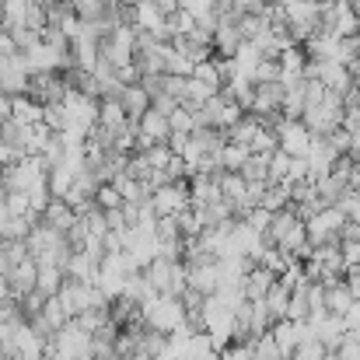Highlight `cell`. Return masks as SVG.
<instances>
[{
    "instance_id": "f6af8a7d",
    "label": "cell",
    "mask_w": 360,
    "mask_h": 360,
    "mask_svg": "<svg viewBox=\"0 0 360 360\" xmlns=\"http://www.w3.org/2000/svg\"><path fill=\"white\" fill-rule=\"evenodd\" d=\"M116 4H120V7H129V11H133V7H140L143 0H116Z\"/></svg>"
},
{
    "instance_id": "9c48e42d",
    "label": "cell",
    "mask_w": 360,
    "mask_h": 360,
    "mask_svg": "<svg viewBox=\"0 0 360 360\" xmlns=\"http://www.w3.org/2000/svg\"><path fill=\"white\" fill-rule=\"evenodd\" d=\"M28 84H32V67H28L25 53L0 56V91L18 98V95H28Z\"/></svg>"
},
{
    "instance_id": "2e32d148",
    "label": "cell",
    "mask_w": 360,
    "mask_h": 360,
    "mask_svg": "<svg viewBox=\"0 0 360 360\" xmlns=\"http://www.w3.org/2000/svg\"><path fill=\"white\" fill-rule=\"evenodd\" d=\"M102 273V262L88 252H74L67 259V280H77V283H95Z\"/></svg>"
},
{
    "instance_id": "3957f363",
    "label": "cell",
    "mask_w": 360,
    "mask_h": 360,
    "mask_svg": "<svg viewBox=\"0 0 360 360\" xmlns=\"http://www.w3.org/2000/svg\"><path fill=\"white\" fill-rule=\"evenodd\" d=\"M343 116H347V102H343V95L340 91H329L319 105H311L301 122L311 129V136H333L340 126H343Z\"/></svg>"
},
{
    "instance_id": "30bf717a",
    "label": "cell",
    "mask_w": 360,
    "mask_h": 360,
    "mask_svg": "<svg viewBox=\"0 0 360 360\" xmlns=\"http://www.w3.org/2000/svg\"><path fill=\"white\" fill-rule=\"evenodd\" d=\"M273 133H276V140H280V150H287L290 158H308V154H311L315 136H311V129L301 120H287V116H283V120L273 126Z\"/></svg>"
},
{
    "instance_id": "b9f144b4",
    "label": "cell",
    "mask_w": 360,
    "mask_h": 360,
    "mask_svg": "<svg viewBox=\"0 0 360 360\" xmlns=\"http://www.w3.org/2000/svg\"><path fill=\"white\" fill-rule=\"evenodd\" d=\"M7 301H14V290H11V280L0 276V304H7Z\"/></svg>"
},
{
    "instance_id": "e575fe53",
    "label": "cell",
    "mask_w": 360,
    "mask_h": 360,
    "mask_svg": "<svg viewBox=\"0 0 360 360\" xmlns=\"http://www.w3.org/2000/svg\"><path fill=\"white\" fill-rule=\"evenodd\" d=\"M193 77H196V81H203L207 88H214V91H221V74H217V67H214V60H207V63H200V67H193Z\"/></svg>"
},
{
    "instance_id": "d6a6232c",
    "label": "cell",
    "mask_w": 360,
    "mask_h": 360,
    "mask_svg": "<svg viewBox=\"0 0 360 360\" xmlns=\"http://www.w3.org/2000/svg\"><path fill=\"white\" fill-rule=\"evenodd\" d=\"M329 354H333V350H329L319 336H311V340H304V343L297 347V354H294V357L297 360H326Z\"/></svg>"
},
{
    "instance_id": "4fadbf2b",
    "label": "cell",
    "mask_w": 360,
    "mask_h": 360,
    "mask_svg": "<svg viewBox=\"0 0 360 360\" xmlns=\"http://www.w3.org/2000/svg\"><path fill=\"white\" fill-rule=\"evenodd\" d=\"M77 210L70 207V203H63V200H49V207L42 210V224L46 228H53V231H60V235H67L74 224H77Z\"/></svg>"
},
{
    "instance_id": "ab89813d",
    "label": "cell",
    "mask_w": 360,
    "mask_h": 360,
    "mask_svg": "<svg viewBox=\"0 0 360 360\" xmlns=\"http://www.w3.org/2000/svg\"><path fill=\"white\" fill-rule=\"evenodd\" d=\"M150 109H158L161 116H172V112L179 109V98H172V95H161V98H154V102H150Z\"/></svg>"
},
{
    "instance_id": "74e56055",
    "label": "cell",
    "mask_w": 360,
    "mask_h": 360,
    "mask_svg": "<svg viewBox=\"0 0 360 360\" xmlns=\"http://www.w3.org/2000/svg\"><path fill=\"white\" fill-rule=\"evenodd\" d=\"M336 360H360V340L354 336H343V343H340V350H333Z\"/></svg>"
},
{
    "instance_id": "bcb514c9",
    "label": "cell",
    "mask_w": 360,
    "mask_h": 360,
    "mask_svg": "<svg viewBox=\"0 0 360 360\" xmlns=\"http://www.w3.org/2000/svg\"><path fill=\"white\" fill-rule=\"evenodd\" d=\"M7 196V186H4V172H0V200Z\"/></svg>"
},
{
    "instance_id": "8d00e7d4",
    "label": "cell",
    "mask_w": 360,
    "mask_h": 360,
    "mask_svg": "<svg viewBox=\"0 0 360 360\" xmlns=\"http://www.w3.org/2000/svg\"><path fill=\"white\" fill-rule=\"evenodd\" d=\"M336 207L343 210V217H347L350 224H360V193H354V189H350V193H347Z\"/></svg>"
},
{
    "instance_id": "8fae6325",
    "label": "cell",
    "mask_w": 360,
    "mask_h": 360,
    "mask_svg": "<svg viewBox=\"0 0 360 360\" xmlns=\"http://www.w3.org/2000/svg\"><path fill=\"white\" fill-rule=\"evenodd\" d=\"M241 14H224L217 32H214V56H224V60H238L241 46L248 42L245 32H241Z\"/></svg>"
},
{
    "instance_id": "d590c367",
    "label": "cell",
    "mask_w": 360,
    "mask_h": 360,
    "mask_svg": "<svg viewBox=\"0 0 360 360\" xmlns=\"http://www.w3.org/2000/svg\"><path fill=\"white\" fill-rule=\"evenodd\" d=\"M95 203H98L102 210H120V207H126L116 186H102V189H98V196H95Z\"/></svg>"
},
{
    "instance_id": "5b68a950",
    "label": "cell",
    "mask_w": 360,
    "mask_h": 360,
    "mask_svg": "<svg viewBox=\"0 0 360 360\" xmlns=\"http://www.w3.org/2000/svg\"><path fill=\"white\" fill-rule=\"evenodd\" d=\"M133 56H136V28L133 25H122L116 32H109L98 46V63H109L112 70L129 67Z\"/></svg>"
},
{
    "instance_id": "7c38bea8",
    "label": "cell",
    "mask_w": 360,
    "mask_h": 360,
    "mask_svg": "<svg viewBox=\"0 0 360 360\" xmlns=\"http://www.w3.org/2000/svg\"><path fill=\"white\" fill-rule=\"evenodd\" d=\"M172 46H175V53H182L193 67H200V63L214 60V35H203L200 28H193V32L179 35Z\"/></svg>"
},
{
    "instance_id": "603a6c76",
    "label": "cell",
    "mask_w": 360,
    "mask_h": 360,
    "mask_svg": "<svg viewBox=\"0 0 360 360\" xmlns=\"http://www.w3.org/2000/svg\"><path fill=\"white\" fill-rule=\"evenodd\" d=\"M122 109H126L129 120H140L143 112H150V95H147L140 84H126V91H122Z\"/></svg>"
},
{
    "instance_id": "4316f807",
    "label": "cell",
    "mask_w": 360,
    "mask_h": 360,
    "mask_svg": "<svg viewBox=\"0 0 360 360\" xmlns=\"http://www.w3.org/2000/svg\"><path fill=\"white\" fill-rule=\"evenodd\" d=\"M14 120L21 126H35V122H42V105L32 95H18L14 98Z\"/></svg>"
},
{
    "instance_id": "83f0119b",
    "label": "cell",
    "mask_w": 360,
    "mask_h": 360,
    "mask_svg": "<svg viewBox=\"0 0 360 360\" xmlns=\"http://www.w3.org/2000/svg\"><path fill=\"white\" fill-rule=\"evenodd\" d=\"M248 158H252L248 147H241V143H224V147H221V172H241Z\"/></svg>"
},
{
    "instance_id": "ffe728a7",
    "label": "cell",
    "mask_w": 360,
    "mask_h": 360,
    "mask_svg": "<svg viewBox=\"0 0 360 360\" xmlns=\"http://www.w3.org/2000/svg\"><path fill=\"white\" fill-rule=\"evenodd\" d=\"M67 287V269L63 266H39V283H35V290L39 294H46V297H56L60 290Z\"/></svg>"
},
{
    "instance_id": "c3c4849f",
    "label": "cell",
    "mask_w": 360,
    "mask_h": 360,
    "mask_svg": "<svg viewBox=\"0 0 360 360\" xmlns=\"http://www.w3.org/2000/svg\"><path fill=\"white\" fill-rule=\"evenodd\" d=\"M0 18H4V0H0Z\"/></svg>"
},
{
    "instance_id": "6da1fadb",
    "label": "cell",
    "mask_w": 360,
    "mask_h": 360,
    "mask_svg": "<svg viewBox=\"0 0 360 360\" xmlns=\"http://www.w3.org/2000/svg\"><path fill=\"white\" fill-rule=\"evenodd\" d=\"M143 326L161 333V336H175L189 326V315H186V304L182 297H154L150 304H143Z\"/></svg>"
},
{
    "instance_id": "836d02e7",
    "label": "cell",
    "mask_w": 360,
    "mask_h": 360,
    "mask_svg": "<svg viewBox=\"0 0 360 360\" xmlns=\"http://www.w3.org/2000/svg\"><path fill=\"white\" fill-rule=\"evenodd\" d=\"M168 122H172V133H186V136H189V133L196 129V116H193L189 109H182V105L168 116Z\"/></svg>"
},
{
    "instance_id": "f35d334b",
    "label": "cell",
    "mask_w": 360,
    "mask_h": 360,
    "mask_svg": "<svg viewBox=\"0 0 360 360\" xmlns=\"http://www.w3.org/2000/svg\"><path fill=\"white\" fill-rule=\"evenodd\" d=\"M21 158H25V154H18L11 143H4V140H0V172H7V168H11V165H18Z\"/></svg>"
},
{
    "instance_id": "ac0fdd59",
    "label": "cell",
    "mask_w": 360,
    "mask_h": 360,
    "mask_svg": "<svg viewBox=\"0 0 360 360\" xmlns=\"http://www.w3.org/2000/svg\"><path fill=\"white\" fill-rule=\"evenodd\" d=\"M290 297H294V287H290L287 280H276V283H273V290L266 294V308H269L273 322H283V319H287Z\"/></svg>"
},
{
    "instance_id": "52a82bcc",
    "label": "cell",
    "mask_w": 360,
    "mask_h": 360,
    "mask_svg": "<svg viewBox=\"0 0 360 360\" xmlns=\"http://www.w3.org/2000/svg\"><path fill=\"white\" fill-rule=\"evenodd\" d=\"M343 228L347 217L340 207H326L322 214H315L308 221V245L311 248H326V245H343Z\"/></svg>"
},
{
    "instance_id": "ba28073f",
    "label": "cell",
    "mask_w": 360,
    "mask_h": 360,
    "mask_svg": "<svg viewBox=\"0 0 360 360\" xmlns=\"http://www.w3.org/2000/svg\"><path fill=\"white\" fill-rule=\"evenodd\" d=\"M150 207L158 217H179L186 210H193V193L189 182H165L161 189L150 193Z\"/></svg>"
},
{
    "instance_id": "8992f818",
    "label": "cell",
    "mask_w": 360,
    "mask_h": 360,
    "mask_svg": "<svg viewBox=\"0 0 360 360\" xmlns=\"http://www.w3.org/2000/svg\"><path fill=\"white\" fill-rule=\"evenodd\" d=\"M46 182H49V165L42 158H21L18 165H11L4 172L7 193H32V189H39Z\"/></svg>"
},
{
    "instance_id": "60d3db41",
    "label": "cell",
    "mask_w": 360,
    "mask_h": 360,
    "mask_svg": "<svg viewBox=\"0 0 360 360\" xmlns=\"http://www.w3.org/2000/svg\"><path fill=\"white\" fill-rule=\"evenodd\" d=\"M7 120H14V98L0 91V122H7Z\"/></svg>"
},
{
    "instance_id": "d4e9b609",
    "label": "cell",
    "mask_w": 360,
    "mask_h": 360,
    "mask_svg": "<svg viewBox=\"0 0 360 360\" xmlns=\"http://www.w3.org/2000/svg\"><path fill=\"white\" fill-rule=\"evenodd\" d=\"M25 21H28V0H4V18H0V25H4L7 32H18V28H25Z\"/></svg>"
},
{
    "instance_id": "44dd1931",
    "label": "cell",
    "mask_w": 360,
    "mask_h": 360,
    "mask_svg": "<svg viewBox=\"0 0 360 360\" xmlns=\"http://www.w3.org/2000/svg\"><path fill=\"white\" fill-rule=\"evenodd\" d=\"M161 25H165V14H161V7L154 4V0H143L140 7H133V28H140V32H161Z\"/></svg>"
},
{
    "instance_id": "9a60e30c",
    "label": "cell",
    "mask_w": 360,
    "mask_h": 360,
    "mask_svg": "<svg viewBox=\"0 0 360 360\" xmlns=\"http://www.w3.org/2000/svg\"><path fill=\"white\" fill-rule=\"evenodd\" d=\"M354 304H357V297H354L350 280H340V283H329V287H326V311H329V315L347 319Z\"/></svg>"
},
{
    "instance_id": "f546056e",
    "label": "cell",
    "mask_w": 360,
    "mask_h": 360,
    "mask_svg": "<svg viewBox=\"0 0 360 360\" xmlns=\"http://www.w3.org/2000/svg\"><path fill=\"white\" fill-rule=\"evenodd\" d=\"M25 136H28V126H21L18 120L0 122V140H4V143H11L18 154H25Z\"/></svg>"
},
{
    "instance_id": "7402d4cb",
    "label": "cell",
    "mask_w": 360,
    "mask_h": 360,
    "mask_svg": "<svg viewBox=\"0 0 360 360\" xmlns=\"http://www.w3.org/2000/svg\"><path fill=\"white\" fill-rule=\"evenodd\" d=\"M126 122H129V116H126L122 102H98V129H105V133H120Z\"/></svg>"
},
{
    "instance_id": "5bb4252c",
    "label": "cell",
    "mask_w": 360,
    "mask_h": 360,
    "mask_svg": "<svg viewBox=\"0 0 360 360\" xmlns=\"http://www.w3.org/2000/svg\"><path fill=\"white\" fill-rule=\"evenodd\" d=\"M280 276L276 273H269L266 266H252L248 269V276H245V283H241V290H245V301H266V294L273 290V283H276Z\"/></svg>"
},
{
    "instance_id": "484cf974",
    "label": "cell",
    "mask_w": 360,
    "mask_h": 360,
    "mask_svg": "<svg viewBox=\"0 0 360 360\" xmlns=\"http://www.w3.org/2000/svg\"><path fill=\"white\" fill-rule=\"evenodd\" d=\"M77 21H102L109 7H116V0H70Z\"/></svg>"
},
{
    "instance_id": "7a4b0ae2",
    "label": "cell",
    "mask_w": 360,
    "mask_h": 360,
    "mask_svg": "<svg viewBox=\"0 0 360 360\" xmlns=\"http://www.w3.org/2000/svg\"><path fill=\"white\" fill-rule=\"evenodd\" d=\"M46 343L49 340H42L32 329V322L21 319V322H11L7 326V340H4V350L0 354H7L11 360H46Z\"/></svg>"
},
{
    "instance_id": "277c9868",
    "label": "cell",
    "mask_w": 360,
    "mask_h": 360,
    "mask_svg": "<svg viewBox=\"0 0 360 360\" xmlns=\"http://www.w3.org/2000/svg\"><path fill=\"white\" fill-rule=\"evenodd\" d=\"M143 276L150 280V287L161 294V297H182L189 287H186V262L182 259H154Z\"/></svg>"
},
{
    "instance_id": "7bdbcfd3",
    "label": "cell",
    "mask_w": 360,
    "mask_h": 360,
    "mask_svg": "<svg viewBox=\"0 0 360 360\" xmlns=\"http://www.w3.org/2000/svg\"><path fill=\"white\" fill-rule=\"evenodd\" d=\"M158 7H161V14H175V11H182L179 7V0H154Z\"/></svg>"
},
{
    "instance_id": "ee69618b",
    "label": "cell",
    "mask_w": 360,
    "mask_h": 360,
    "mask_svg": "<svg viewBox=\"0 0 360 360\" xmlns=\"http://www.w3.org/2000/svg\"><path fill=\"white\" fill-rule=\"evenodd\" d=\"M350 189L360 193V165H354V175H350Z\"/></svg>"
},
{
    "instance_id": "4dcf8cb0",
    "label": "cell",
    "mask_w": 360,
    "mask_h": 360,
    "mask_svg": "<svg viewBox=\"0 0 360 360\" xmlns=\"http://www.w3.org/2000/svg\"><path fill=\"white\" fill-rule=\"evenodd\" d=\"M252 81H255V84L283 81V67H280V60H259V63H255V70H252Z\"/></svg>"
},
{
    "instance_id": "1f68e13d",
    "label": "cell",
    "mask_w": 360,
    "mask_h": 360,
    "mask_svg": "<svg viewBox=\"0 0 360 360\" xmlns=\"http://www.w3.org/2000/svg\"><path fill=\"white\" fill-rule=\"evenodd\" d=\"M143 158H147V165L154 168V172H165L168 165H172V158H175V150L168 147V143H154V147H147V150H140Z\"/></svg>"
},
{
    "instance_id": "cb8c5ba5",
    "label": "cell",
    "mask_w": 360,
    "mask_h": 360,
    "mask_svg": "<svg viewBox=\"0 0 360 360\" xmlns=\"http://www.w3.org/2000/svg\"><path fill=\"white\" fill-rule=\"evenodd\" d=\"M74 182H77V175H74L67 165L49 168V193H53V200H63V196L74 189Z\"/></svg>"
},
{
    "instance_id": "681fc988",
    "label": "cell",
    "mask_w": 360,
    "mask_h": 360,
    "mask_svg": "<svg viewBox=\"0 0 360 360\" xmlns=\"http://www.w3.org/2000/svg\"><path fill=\"white\" fill-rule=\"evenodd\" d=\"M0 360H11V357H7V354H0Z\"/></svg>"
},
{
    "instance_id": "f1b7e54d",
    "label": "cell",
    "mask_w": 360,
    "mask_h": 360,
    "mask_svg": "<svg viewBox=\"0 0 360 360\" xmlns=\"http://www.w3.org/2000/svg\"><path fill=\"white\" fill-rule=\"evenodd\" d=\"M238 175L245 182H269V158L266 154H252Z\"/></svg>"
},
{
    "instance_id": "7dc6e473",
    "label": "cell",
    "mask_w": 360,
    "mask_h": 360,
    "mask_svg": "<svg viewBox=\"0 0 360 360\" xmlns=\"http://www.w3.org/2000/svg\"><path fill=\"white\" fill-rule=\"evenodd\" d=\"M311 4H319V7H326V4H333V0H311Z\"/></svg>"
},
{
    "instance_id": "e0dca14e",
    "label": "cell",
    "mask_w": 360,
    "mask_h": 360,
    "mask_svg": "<svg viewBox=\"0 0 360 360\" xmlns=\"http://www.w3.org/2000/svg\"><path fill=\"white\" fill-rule=\"evenodd\" d=\"M7 280H11L14 301H21V297H25V294H32V290H35V283H39V262H35V259H28V262L14 266Z\"/></svg>"
},
{
    "instance_id": "d6986e66",
    "label": "cell",
    "mask_w": 360,
    "mask_h": 360,
    "mask_svg": "<svg viewBox=\"0 0 360 360\" xmlns=\"http://www.w3.org/2000/svg\"><path fill=\"white\" fill-rule=\"evenodd\" d=\"M262 133V120L259 116H252V112H245L224 136H228V143H241V147H252V140Z\"/></svg>"
}]
</instances>
